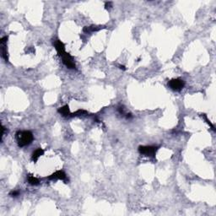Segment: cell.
<instances>
[{
    "label": "cell",
    "mask_w": 216,
    "mask_h": 216,
    "mask_svg": "<svg viewBox=\"0 0 216 216\" xmlns=\"http://www.w3.org/2000/svg\"><path fill=\"white\" fill-rule=\"evenodd\" d=\"M16 139L19 147H25L33 141V134L30 131H19L16 132Z\"/></svg>",
    "instance_id": "1"
},
{
    "label": "cell",
    "mask_w": 216,
    "mask_h": 216,
    "mask_svg": "<svg viewBox=\"0 0 216 216\" xmlns=\"http://www.w3.org/2000/svg\"><path fill=\"white\" fill-rule=\"evenodd\" d=\"M58 55H59V57L62 58L63 63L65 64V66L68 68H70V69L75 68L76 66L75 63V62H74V58H73V57L71 56L69 53L66 52L65 51H64V52L59 53Z\"/></svg>",
    "instance_id": "2"
},
{
    "label": "cell",
    "mask_w": 216,
    "mask_h": 216,
    "mask_svg": "<svg viewBox=\"0 0 216 216\" xmlns=\"http://www.w3.org/2000/svg\"><path fill=\"white\" fill-rule=\"evenodd\" d=\"M157 150H158V147H155V146H139V151L141 155H144L150 157H155Z\"/></svg>",
    "instance_id": "3"
},
{
    "label": "cell",
    "mask_w": 216,
    "mask_h": 216,
    "mask_svg": "<svg viewBox=\"0 0 216 216\" xmlns=\"http://www.w3.org/2000/svg\"><path fill=\"white\" fill-rule=\"evenodd\" d=\"M185 82L181 79H173L168 82V86L174 91H180L184 88Z\"/></svg>",
    "instance_id": "4"
},
{
    "label": "cell",
    "mask_w": 216,
    "mask_h": 216,
    "mask_svg": "<svg viewBox=\"0 0 216 216\" xmlns=\"http://www.w3.org/2000/svg\"><path fill=\"white\" fill-rule=\"evenodd\" d=\"M48 180H63L64 181H67V175L65 174L64 171L63 170H57L56 172L52 173L51 176L48 177Z\"/></svg>",
    "instance_id": "5"
},
{
    "label": "cell",
    "mask_w": 216,
    "mask_h": 216,
    "mask_svg": "<svg viewBox=\"0 0 216 216\" xmlns=\"http://www.w3.org/2000/svg\"><path fill=\"white\" fill-rule=\"evenodd\" d=\"M7 41H8V37H4L1 39L0 44H1V49H2V57L4 58L5 61L8 62L9 58L7 55Z\"/></svg>",
    "instance_id": "6"
},
{
    "label": "cell",
    "mask_w": 216,
    "mask_h": 216,
    "mask_svg": "<svg viewBox=\"0 0 216 216\" xmlns=\"http://www.w3.org/2000/svg\"><path fill=\"white\" fill-rule=\"evenodd\" d=\"M43 154H44V150H43L42 149L39 148V149L36 150L33 152L32 156H31V160H33L34 162H37L38 160V159H39L41 155H43Z\"/></svg>",
    "instance_id": "7"
},
{
    "label": "cell",
    "mask_w": 216,
    "mask_h": 216,
    "mask_svg": "<svg viewBox=\"0 0 216 216\" xmlns=\"http://www.w3.org/2000/svg\"><path fill=\"white\" fill-rule=\"evenodd\" d=\"M57 112L60 113L61 115H63V117H67V116H68V115L70 114L69 106H68V105H66V106H63V107H60V108L57 110Z\"/></svg>",
    "instance_id": "8"
},
{
    "label": "cell",
    "mask_w": 216,
    "mask_h": 216,
    "mask_svg": "<svg viewBox=\"0 0 216 216\" xmlns=\"http://www.w3.org/2000/svg\"><path fill=\"white\" fill-rule=\"evenodd\" d=\"M101 27H98V26H85L83 29V31L85 33H87V34H90L91 32H94V31H97L99 30H101Z\"/></svg>",
    "instance_id": "9"
},
{
    "label": "cell",
    "mask_w": 216,
    "mask_h": 216,
    "mask_svg": "<svg viewBox=\"0 0 216 216\" xmlns=\"http://www.w3.org/2000/svg\"><path fill=\"white\" fill-rule=\"evenodd\" d=\"M27 180H28V182L30 185L36 186V185L39 184V180L37 177H35L34 176H32V175H28Z\"/></svg>",
    "instance_id": "10"
},
{
    "label": "cell",
    "mask_w": 216,
    "mask_h": 216,
    "mask_svg": "<svg viewBox=\"0 0 216 216\" xmlns=\"http://www.w3.org/2000/svg\"><path fill=\"white\" fill-rule=\"evenodd\" d=\"M85 114H87V112L85 110H78L77 112L73 113L71 117H76V116H80V115H85Z\"/></svg>",
    "instance_id": "11"
},
{
    "label": "cell",
    "mask_w": 216,
    "mask_h": 216,
    "mask_svg": "<svg viewBox=\"0 0 216 216\" xmlns=\"http://www.w3.org/2000/svg\"><path fill=\"white\" fill-rule=\"evenodd\" d=\"M19 193L18 191H12L11 193H10V196H12V197H16V196H19Z\"/></svg>",
    "instance_id": "12"
},
{
    "label": "cell",
    "mask_w": 216,
    "mask_h": 216,
    "mask_svg": "<svg viewBox=\"0 0 216 216\" xmlns=\"http://www.w3.org/2000/svg\"><path fill=\"white\" fill-rule=\"evenodd\" d=\"M112 2H106V4H105V7H106V9H109V8L112 7Z\"/></svg>",
    "instance_id": "13"
},
{
    "label": "cell",
    "mask_w": 216,
    "mask_h": 216,
    "mask_svg": "<svg viewBox=\"0 0 216 216\" xmlns=\"http://www.w3.org/2000/svg\"><path fill=\"white\" fill-rule=\"evenodd\" d=\"M119 67H120V68H121V69H122V70H125V69H126V68H125V67H124V66L120 65V66H119Z\"/></svg>",
    "instance_id": "14"
}]
</instances>
